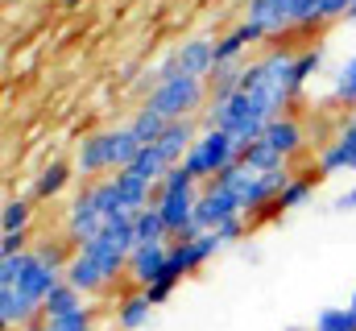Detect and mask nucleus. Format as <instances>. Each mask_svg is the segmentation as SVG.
I'll list each match as a JSON object with an SVG mask.
<instances>
[{
	"label": "nucleus",
	"mask_w": 356,
	"mask_h": 331,
	"mask_svg": "<svg viewBox=\"0 0 356 331\" xmlns=\"http://www.w3.org/2000/svg\"><path fill=\"white\" fill-rule=\"evenodd\" d=\"M340 211H356V186L348 191V195H340V203H336Z\"/></svg>",
	"instance_id": "2f4dec72"
},
{
	"label": "nucleus",
	"mask_w": 356,
	"mask_h": 331,
	"mask_svg": "<svg viewBox=\"0 0 356 331\" xmlns=\"http://www.w3.org/2000/svg\"><path fill=\"white\" fill-rule=\"evenodd\" d=\"M42 319V302L25 298L17 286H0V328L4 331H25L29 323Z\"/></svg>",
	"instance_id": "ddd939ff"
},
{
	"label": "nucleus",
	"mask_w": 356,
	"mask_h": 331,
	"mask_svg": "<svg viewBox=\"0 0 356 331\" xmlns=\"http://www.w3.org/2000/svg\"><path fill=\"white\" fill-rule=\"evenodd\" d=\"M315 331H356V311L353 307H327V311H319Z\"/></svg>",
	"instance_id": "a878e982"
},
{
	"label": "nucleus",
	"mask_w": 356,
	"mask_h": 331,
	"mask_svg": "<svg viewBox=\"0 0 356 331\" xmlns=\"http://www.w3.org/2000/svg\"><path fill=\"white\" fill-rule=\"evenodd\" d=\"M129 170H133V174H141L145 182H154V186H158V182L170 174V162L162 158V150H158V145H141V154L133 158V166H129Z\"/></svg>",
	"instance_id": "412c9836"
},
{
	"label": "nucleus",
	"mask_w": 356,
	"mask_h": 331,
	"mask_svg": "<svg viewBox=\"0 0 356 331\" xmlns=\"http://www.w3.org/2000/svg\"><path fill=\"white\" fill-rule=\"evenodd\" d=\"M137 154H141L137 133H133L129 124H120V129H95V133H88V137L75 145V158H71V162H75V174H79V178L99 182V178H112V174L129 170Z\"/></svg>",
	"instance_id": "f257e3e1"
},
{
	"label": "nucleus",
	"mask_w": 356,
	"mask_h": 331,
	"mask_svg": "<svg viewBox=\"0 0 356 331\" xmlns=\"http://www.w3.org/2000/svg\"><path fill=\"white\" fill-rule=\"evenodd\" d=\"M175 290H178V277H170V273H166V277H158L154 286H145V298H149L154 307H162V302H166Z\"/></svg>",
	"instance_id": "c756f323"
},
{
	"label": "nucleus",
	"mask_w": 356,
	"mask_h": 331,
	"mask_svg": "<svg viewBox=\"0 0 356 331\" xmlns=\"http://www.w3.org/2000/svg\"><path fill=\"white\" fill-rule=\"evenodd\" d=\"M170 269V241H154V245H137L129 257V269H124V282L133 290H145L154 286L158 277H166Z\"/></svg>",
	"instance_id": "6e6552de"
},
{
	"label": "nucleus",
	"mask_w": 356,
	"mask_h": 331,
	"mask_svg": "<svg viewBox=\"0 0 356 331\" xmlns=\"http://www.w3.org/2000/svg\"><path fill=\"white\" fill-rule=\"evenodd\" d=\"M33 224V199L29 195H8L0 211V232H29Z\"/></svg>",
	"instance_id": "6ab92c4d"
},
{
	"label": "nucleus",
	"mask_w": 356,
	"mask_h": 331,
	"mask_svg": "<svg viewBox=\"0 0 356 331\" xmlns=\"http://www.w3.org/2000/svg\"><path fill=\"white\" fill-rule=\"evenodd\" d=\"M54 331H95V307L83 302L79 311H71V315H63V319H50Z\"/></svg>",
	"instance_id": "bb28decb"
},
{
	"label": "nucleus",
	"mask_w": 356,
	"mask_h": 331,
	"mask_svg": "<svg viewBox=\"0 0 356 331\" xmlns=\"http://www.w3.org/2000/svg\"><path fill=\"white\" fill-rule=\"evenodd\" d=\"M63 269L46 265L38 252H25V257H0V286H17L25 298L33 302H46L58 286H63Z\"/></svg>",
	"instance_id": "39448f33"
},
{
	"label": "nucleus",
	"mask_w": 356,
	"mask_h": 331,
	"mask_svg": "<svg viewBox=\"0 0 356 331\" xmlns=\"http://www.w3.org/2000/svg\"><path fill=\"white\" fill-rule=\"evenodd\" d=\"M241 162L249 166L253 174H273V170H286V158H282V154H273L266 141L245 145V150H241Z\"/></svg>",
	"instance_id": "4be33fe9"
},
{
	"label": "nucleus",
	"mask_w": 356,
	"mask_h": 331,
	"mask_svg": "<svg viewBox=\"0 0 356 331\" xmlns=\"http://www.w3.org/2000/svg\"><path fill=\"white\" fill-rule=\"evenodd\" d=\"M58 4H63V8H79L83 0H58Z\"/></svg>",
	"instance_id": "72a5a7b5"
},
{
	"label": "nucleus",
	"mask_w": 356,
	"mask_h": 331,
	"mask_svg": "<svg viewBox=\"0 0 356 331\" xmlns=\"http://www.w3.org/2000/svg\"><path fill=\"white\" fill-rule=\"evenodd\" d=\"M149 319H154V302L145 298V290H129L116 298V311H112L116 331H141L149 328Z\"/></svg>",
	"instance_id": "2eb2a0df"
},
{
	"label": "nucleus",
	"mask_w": 356,
	"mask_h": 331,
	"mask_svg": "<svg viewBox=\"0 0 356 331\" xmlns=\"http://www.w3.org/2000/svg\"><path fill=\"white\" fill-rule=\"evenodd\" d=\"M199 133H203V124H199L195 116H191V120H170L154 145L162 150V158H166L170 166H182V158L191 154V145H195V137H199Z\"/></svg>",
	"instance_id": "4468645a"
},
{
	"label": "nucleus",
	"mask_w": 356,
	"mask_h": 331,
	"mask_svg": "<svg viewBox=\"0 0 356 331\" xmlns=\"http://www.w3.org/2000/svg\"><path fill=\"white\" fill-rule=\"evenodd\" d=\"M195 203H199V182L191 178L186 166H170V174L154 191V207L170 232V241H191L195 232Z\"/></svg>",
	"instance_id": "f03ea898"
},
{
	"label": "nucleus",
	"mask_w": 356,
	"mask_h": 331,
	"mask_svg": "<svg viewBox=\"0 0 356 331\" xmlns=\"http://www.w3.org/2000/svg\"><path fill=\"white\" fill-rule=\"evenodd\" d=\"M236 162H241V141H236L232 133H224V129H207V124H203V133L195 137L191 154L182 158V166L191 170V178H195L199 186L216 182L228 166H236Z\"/></svg>",
	"instance_id": "20e7f679"
},
{
	"label": "nucleus",
	"mask_w": 356,
	"mask_h": 331,
	"mask_svg": "<svg viewBox=\"0 0 356 331\" xmlns=\"http://www.w3.org/2000/svg\"><path fill=\"white\" fill-rule=\"evenodd\" d=\"M332 99H336L340 108L356 112V58H348V63L336 71V79H332Z\"/></svg>",
	"instance_id": "b1692460"
},
{
	"label": "nucleus",
	"mask_w": 356,
	"mask_h": 331,
	"mask_svg": "<svg viewBox=\"0 0 356 331\" xmlns=\"http://www.w3.org/2000/svg\"><path fill=\"white\" fill-rule=\"evenodd\" d=\"M25 331H54V323H50V319H38V323H29Z\"/></svg>",
	"instance_id": "473e14b6"
},
{
	"label": "nucleus",
	"mask_w": 356,
	"mask_h": 331,
	"mask_svg": "<svg viewBox=\"0 0 356 331\" xmlns=\"http://www.w3.org/2000/svg\"><path fill=\"white\" fill-rule=\"evenodd\" d=\"M133 232H137V245L170 241V232H166V224H162V216H158V207H154V203H149L145 211H137V216H133Z\"/></svg>",
	"instance_id": "5701e85b"
},
{
	"label": "nucleus",
	"mask_w": 356,
	"mask_h": 331,
	"mask_svg": "<svg viewBox=\"0 0 356 331\" xmlns=\"http://www.w3.org/2000/svg\"><path fill=\"white\" fill-rule=\"evenodd\" d=\"M166 124H170V120H162V116H154L149 108H137V116L129 120V129L137 133V141H141V145H154V141L162 137V129H166Z\"/></svg>",
	"instance_id": "393cba45"
},
{
	"label": "nucleus",
	"mask_w": 356,
	"mask_h": 331,
	"mask_svg": "<svg viewBox=\"0 0 356 331\" xmlns=\"http://www.w3.org/2000/svg\"><path fill=\"white\" fill-rule=\"evenodd\" d=\"M29 248V232H0V257H25Z\"/></svg>",
	"instance_id": "c85d7f7f"
},
{
	"label": "nucleus",
	"mask_w": 356,
	"mask_h": 331,
	"mask_svg": "<svg viewBox=\"0 0 356 331\" xmlns=\"http://www.w3.org/2000/svg\"><path fill=\"white\" fill-rule=\"evenodd\" d=\"M83 302H88V298H83V294H79V290H75L71 282H63V286H58V290H54V294H50V298L42 302V319H63V315L79 311Z\"/></svg>",
	"instance_id": "aec40b11"
},
{
	"label": "nucleus",
	"mask_w": 356,
	"mask_h": 331,
	"mask_svg": "<svg viewBox=\"0 0 356 331\" xmlns=\"http://www.w3.org/2000/svg\"><path fill=\"white\" fill-rule=\"evenodd\" d=\"M207 99H211V91H207L203 79L170 75V79H162L158 87L145 91L141 108H149V112L162 116V120H191V116H199V112L207 108Z\"/></svg>",
	"instance_id": "7ed1b4c3"
},
{
	"label": "nucleus",
	"mask_w": 356,
	"mask_h": 331,
	"mask_svg": "<svg viewBox=\"0 0 356 331\" xmlns=\"http://www.w3.org/2000/svg\"><path fill=\"white\" fill-rule=\"evenodd\" d=\"M245 224H249V216H241V220H228V224L220 228V236H224V245H232V241H241V236H245Z\"/></svg>",
	"instance_id": "7c9ffc66"
},
{
	"label": "nucleus",
	"mask_w": 356,
	"mask_h": 331,
	"mask_svg": "<svg viewBox=\"0 0 356 331\" xmlns=\"http://www.w3.org/2000/svg\"><path fill=\"white\" fill-rule=\"evenodd\" d=\"M319 63H323V50H319V46L298 50V58H294V83H298V91H302V87H307V79L319 71Z\"/></svg>",
	"instance_id": "cd10ccee"
},
{
	"label": "nucleus",
	"mask_w": 356,
	"mask_h": 331,
	"mask_svg": "<svg viewBox=\"0 0 356 331\" xmlns=\"http://www.w3.org/2000/svg\"><path fill=\"white\" fill-rule=\"evenodd\" d=\"M224 248V236L220 232H203V236H191V241H170V277H186V273H195V269H203L216 252Z\"/></svg>",
	"instance_id": "0eeeda50"
},
{
	"label": "nucleus",
	"mask_w": 356,
	"mask_h": 331,
	"mask_svg": "<svg viewBox=\"0 0 356 331\" xmlns=\"http://www.w3.org/2000/svg\"><path fill=\"white\" fill-rule=\"evenodd\" d=\"M315 182H319V174H290V182L282 186V195H277V203H273V211H269V216L302 207V203L315 195Z\"/></svg>",
	"instance_id": "a211bd4d"
},
{
	"label": "nucleus",
	"mask_w": 356,
	"mask_h": 331,
	"mask_svg": "<svg viewBox=\"0 0 356 331\" xmlns=\"http://www.w3.org/2000/svg\"><path fill=\"white\" fill-rule=\"evenodd\" d=\"M340 170H356V112L344 116L336 141L319 150V166H315V174H340Z\"/></svg>",
	"instance_id": "9d476101"
},
{
	"label": "nucleus",
	"mask_w": 356,
	"mask_h": 331,
	"mask_svg": "<svg viewBox=\"0 0 356 331\" xmlns=\"http://www.w3.org/2000/svg\"><path fill=\"white\" fill-rule=\"evenodd\" d=\"M245 21H253V25L266 33V42L290 33V29H298V25H294V0H249Z\"/></svg>",
	"instance_id": "1a4fd4ad"
},
{
	"label": "nucleus",
	"mask_w": 356,
	"mask_h": 331,
	"mask_svg": "<svg viewBox=\"0 0 356 331\" xmlns=\"http://www.w3.org/2000/svg\"><path fill=\"white\" fill-rule=\"evenodd\" d=\"M348 307H353V311H356V290H353V298H348Z\"/></svg>",
	"instance_id": "c9c22d12"
},
{
	"label": "nucleus",
	"mask_w": 356,
	"mask_h": 331,
	"mask_svg": "<svg viewBox=\"0 0 356 331\" xmlns=\"http://www.w3.org/2000/svg\"><path fill=\"white\" fill-rule=\"evenodd\" d=\"M71 174H75V162H46L42 170H38V178L29 182V199H33V203H50V199H58V195L67 191Z\"/></svg>",
	"instance_id": "dca6fc26"
},
{
	"label": "nucleus",
	"mask_w": 356,
	"mask_h": 331,
	"mask_svg": "<svg viewBox=\"0 0 356 331\" xmlns=\"http://www.w3.org/2000/svg\"><path fill=\"white\" fill-rule=\"evenodd\" d=\"M261 141H266L273 154H282V158L290 162V158H298V154H302V145H307V129H302V120H298V116L282 112L277 120H269V124H266Z\"/></svg>",
	"instance_id": "9b49d317"
},
{
	"label": "nucleus",
	"mask_w": 356,
	"mask_h": 331,
	"mask_svg": "<svg viewBox=\"0 0 356 331\" xmlns=\"http://www.w3.org/2000/svg\"><path fill=\"white\" fill-rule=\"evenodd\" d=\"M348 21H356V0H353V8H348Z\"/></svg>",
	"instance_id": "f704fd0d"
},
{
	"label": "nucleus",
	"mask_w": 356,
	"mask_h": 331,
	"mask_svg": "<svg viewBox=\"0 0 356 331\" xmlns=\"http://www.w3.org/2000/svg\"><path fill=\"white\" fill-rule=\"evenodd\" d=\"M245 207H241V195L228 191L224 182H207L199 191V203H195V232H220L228 220H241Z\"/></svg>",
	"instance_id": "423d86ee"
},
{
	"label": "nucleus",
	"mask_w": 356,
	"mask_h": 331,
	"mask_svg": "<svg viewBox=\"0 0 356 331\" xmlns=\"http://www.w3.org/2000/svg\"><path fill=\"white\" fill-rule=\"evenodd\" d=\"M348 8H353V0H294V25L311 29L323 21H340V17H348Z\"/></svg>",
	"instance_id": "f3484780"
},
{
	"label": "nucleus",
	"mask_w": 356,
	"mask_h": 331,
	"mask_svg": "<svg viewBox=\"0 0 356 331\" xmlns=\"http://www.w3.org/2000/svg\"><path fill=\"white\" fill-rule=\"evenodd\" d=\"M175 67L178 75H191V79H203L216 71V42L211 38H186L175 50Z\"/></svg>",
	"instance_id": "f8f14e48"
}]
</instances>
